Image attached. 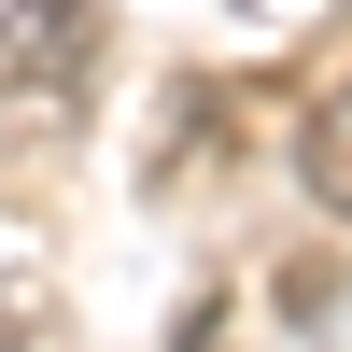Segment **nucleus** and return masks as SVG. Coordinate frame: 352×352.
Masks as SVG:
<instances>
[{"label":"nucleus","mask_w":352,"mask_h":352,"mask_svg":"<svg viewBox=\"0 0 352 352\" xmlns=\"http://www.w3.org/2000/svg\"><path fill=\"white\" fill-rule=\"evenodd\" d=\"M296 184L324 197V212H352V85H310V113H296Z\"/></svg>","instance_id":"1"},{"label":"nucleus","mask_w":352,"mask_h":352,"mask_svg":"<svg viewBox=\"0 0 352 352\" xmlns=\"http://www.w3.org/2000/svg\"><path fill=\"white\" fill-rule=\"evenodd\" d=\"M184 352H226V310H184Z\"/></svg>","instance_id":"2"}]
</instances>
